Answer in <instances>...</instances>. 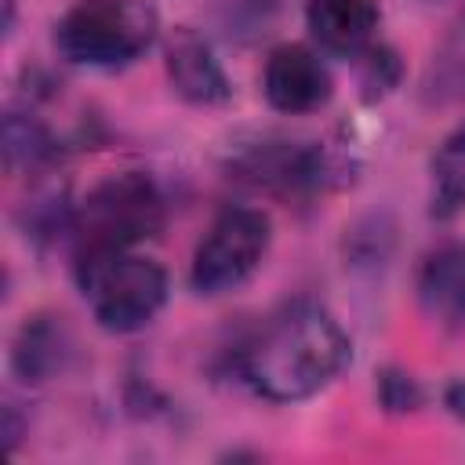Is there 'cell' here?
I'll use <instances>...</instances> for the list:
<instances>
[{
	"instance_id": "5b68a950",
	"label": "cell",
	"mask_w": 465,
	"mask_h": 465,
	"mask_svg": "<svg viewBox=\"0 0 465 465\" xmlns=\"http://www.w3.org/2000/svg\"><path fill=\"white\" fill-rule=\"evenodd\" d=\"M269 214H262L258 207H225L193 251V291L214 298L247 283L269 251Z\"/></svg>"
},
{
	"instance_id": "9a60e30c",
	"label": "cell",
	"mask_w": 465,
	"mask_h": 465,
	"mask_svg": "<svg viewBox=\"0 0 465 465\" xmlns=\"http://www.w3.org/2000/svg\"><path fill=\"white\" fill-rule=\"evenodd\" d=\"M396 73H400V65H396V54H392V51H371V58H367V73H363L367 98L385 94V91L396 84Z\"/></svg>"
},
{
	"instance_id": "277c9868",
	"label": "cell",
	"mask_w": 465,
	"mask_h": 465,
	"mask_svg": "<svg viewBox=\"0 0 465 465\" xmlns=\"http://www.w3.org/2000/svg\"><path fill=\"white\" fill-rule=\"evenodd\" d=\"M73 269H76L80 294L102 331L134 334L149 327L167 302V272L160 262L145 254L116 251V254L80 262Z\"/></svg>"
},
{
	"instance_id": "8992f818",
	"label": "cell",
	"mask_w": 465,
	"mask_h": 465,
	"mask_svg": "<svg viewBox=\"0 0 465 465\" xmlns=\"http://www.w3.org/2000/svg\"><path fill=\"white\" fill-rule=\"evenodd\" d=\"M262 91L276 113L302 116V113H316L320 105H327L334 84H331V69L312 47L283 44L265 62Z\"/></svg>"
},
{
	"instance_id": "2e32d148",
	"label": "cell",
	"mask_w": 465,
	"mask_h": 465,
	"mask_svg": "<svg viewBox=\"0 0 465 465\" xmlns=\"http://www.w3.org/2000/svg\"><path fill=\"white\" fill-rule=\"evenodd\" d=\"M443 407H447L454 418L465 421V378H458V381L447 385V392H443Z\"/></svg>"
},
{
	"instance_id": "3957f363",
	"label": "cell",
	"mask_w": 465,
	"mask_h": 465,
	"mask_svg": "<svg viewBox=\"0 0 465 465\" xmlns=\"http://www.w3.org/2000/svg\"><path fill=\"white\" fill-rule=\"evenodd\" d=\"M156 36L160 15L149 0H76L54 25L58 54L87 69H120L142 58Z\"/></svg>"
},
{
	"instance_id": "30bf717a",
	"label": "cell",
	"mask_w": 465,
	"mask_h": 465,
	"mask_svg": "<svg viewBox=\"0 0 465 465\" xmlns=\"http://www.w3.org/2000/svg\"><path fill=\"white\" fill-rule=\"evenodd\" d=\"M305 22L312 40L331 54H360L371 47L378 29V4L374 0H309Z\"/></svg>"
},
{
	"instance_id": "52a82bcc",
	"label": "cell",
	"mask_w": 465,
	"mask_h": 465,
	"mask_svg": "<svg viewBox=\"0 0 465 465\" xmlns=\"http://www.w3.org/2000/svg\"><path fill=\"white\" fill-rule=\"evenodd\" d=\"M163 65H167V80L178 91V98H185L193 105H222L232 94L229 76H225L222 62L214 58L211 44L189 25H178L167 33Z\"/></svg>"
},
{
	"instance_id": "e0dca14e",
	"label": "cell",
	"mask_w": 465,
	"mask_h": 465,
	"mask_svg": "<svg viewBox=\"0 0 465 465\" xmlns=\"http://www.w3.org/2000/svg\"><path fill=\"white\" fill-rule=\"evenodd\" d=\"M11 18H15V0H4V29H11Z\"/></svg>"
},
{
	"instance_id": "8fae6325",
	"label": "cell",
	"mask_w": 465,
	"mask_h": 465,
	"mask_svg": "<svg viewBox=\"0 0 465 465\" xmlns=\"http://www.w3.org/2000/svg\"><path fill=\"white\" fill-rule=\"evenodd\" d=\"M421 105L429 109H454L465 102V7L436 44L425 73H421Z\"/></svg>"
},
{
	"instance_id": "6da1fadb",
	"label": "cell",
	"mask_w": 465,
	"mask_h": 465,
	"mask_svg": "<svg viewBox=\"0 0 465 465\" xmlns=\"http://www.w3.org/2000/svg\"><path fill=\"white\" fill-rule=\"evenodd\" d=\"M349 334L316 302L272 312L236 352L240 378L272 403H298L327 389L349 363Z\"/></svg>"
},
{
	"instance_id": "7c38bea8",
	"label": "cell",
	"mask_w": 465,
	"mask_h": 465,
	"mask_svg": "<svg viewBox=\"0 0 465 465\" xmlns=\"http://www.w3.org/2000/svg\"><path fill=\"white\" fill-rule=\"evenodd\" d=\"M432 189H429V211L436 218H454L465 211V124H458L429 163Z\"/></svg>"
},
{
	"instance_id": "7a4b0ae2",
	"label": "cell",
	"mask_w": 465,
	"mask_h": 465,
	"mask_svg": "<svg viewBox=\"0 0 465 465\" xmlns=\"http://www.w3.org/2000/svg\"><path fill=\"white\" fill-rule=\"evenodd\" d=\"M163 225V196L156 182L142 171H124L98 182L80 207H73V265L134 251L145 236H156Z\"/></svg>"
},
{
	"instance_id": "4fadbf2b",
	"label": "cell",
	"mask_w": 465,
	"mask_h": 465,
	"mask_svg": "<svg viewBox=\"0 0 465 465\" xmlns=\"http://www.w3.org/2000/svg\"><path fill=\"white\" fill-rule=\"evenodd\" d=\"M58 145L54 134L29 113H7L4 116V167L7 174L18 171H40L54 160Z\"/></svg>"
},
{
	"instance_id": "9c48e42d",
	"label": "cell",
	"mask_w": 465,
	"mask_h": 465,
	"mask_svg": "<svg viewBox=\"0 0 465 465\" xmlns=\"http://www.w3.org/2000/svg\"><path fill=\"white\" fill-rule=\"evenodd\" d=\"M69 360H73V338L65 323L47 312L29 316L11 341V371L25 385L58 378L69 367Z\"/></svg>"
},
{
	"instance_id": "5bb4252c",
	"label": "cell",
	"mask_w": 465,
	"mask_h": 465,
	"mask_svg": "<svg viewBox=\"0 0 465 465\" xmlns=\"http://www.w3.org/2000/svg\"><path fill=\"white\" fill-rule=\"evenodd\" d=\"M378 400H381V407H385L389 414H407V411H418L425 396H421V385H418L407 371L389 367V371H381V378H378Z\"/></svg>"
},
{
	"instance_id": "ba28073f",
	"label": "cell",
	"mask_w": 465,
	"mask_h": 465,
	"mask_svg": "<svg viewBox=\"0 0 465 465\" xmlns=\"http://www.w3.org/2000/svg\"><path fill=\"white\" fill-rule=\"evenodd\" d=\"M418 305L447 334L465 331V243H440L418 265Z\"/></svg>"
}]
</instances>
